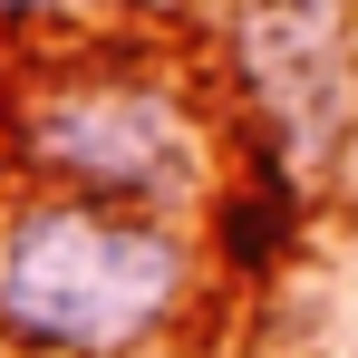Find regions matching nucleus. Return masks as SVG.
Here are the masks:
<instances>
[{
    "label": "nucleus",
    "mask_w": 358,
    "mask_h": 358,
    "mask_svg": "<svg viewBox=\"0 0 358 358\" xmlns=\"http://www.w3.org/2000/svg\"><path fill=\"white\" fill-rule=\"evenodd\" d=\"M10 165L29 194H78V203H117L175 223L184 203H203L223 184V145L203 97L184 87L155 49H107L78 39L59 59H39L10 87Z\"/></svg>",
    "instance_id": "1"
},
{
    "label": "nucleus",
    "mask_w": 358,
    "mask_h": 358,
    "mask_svg": "<svg viewBox=\"0 0 358 358\" xmlns=\"http://www.w3.org/2000/svg\"><path fill=\"white\" fill-rule=\"evenodd\" d=\"M233 78L281 165H320L349 136V10L339 0H242Z\"/></svg>",
    "instance_id": "3"
},
{
    "label": "nucleus",
    "mask_w": 358,
    "mask_h": 358,
    "mask_svg": "<svg viewBox=\"0 0 358 358\" xmlns=\"http://www.w3.org/2000/svg\"><path fill=\"white\" fill-rule=\"evenodd\" d=\"M155 20V10H184V0H0L10 29H68V20Z\"/></svg>",
    "instance_id": "5"
},
{
    "label": "nucleus",
    "mask_w": 358,
    "mask_h": 358,
    "mask_svg": "<svg viewBox=\"0 0 358 358\" xmlns=\"http://www.w3.org/2000/svg\"><path fill=\"white\" fill-rule=\"evenodd\" d=\"M194 300V242L155 213L10 194L0 203V349L20 358H136Z\"/></svg>",
    "instance_id": "2"
},
{
    "label": "nucleus",
    "mask_w": 358,
    "mask_h": 358,
    "mask_svg": "<svg viewBox=\"0 0 358 358\" xmlns=\"http://www.w3.org/2000/svg\"><path fill=\"white\" fill-rule=\"evenodd\" d=\"M291 233H300L291 165H281V155H252V175L213 194V242H223V262H233V271H271V262L291 252Z\"/></svg>",
    "instance_id": "4"
}]
</instances>
